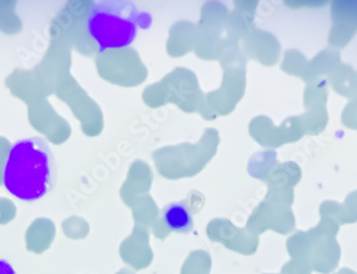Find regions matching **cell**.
Masks as SVG:
<instances>
[{"label": "cell", "mask_w": 357, "mask_h": 274, "mask_svg": "<svg viewBox=\"0 0 357 274\" xmlns=\"http://www.w3.org/2000/svg\"><path fill=\"white\" fill-rule=\"evenodd\" d=\"M55 182V159L45 139L32 136L13 144L3 172L8 192L18 200L36 202L51 192Z\"/></svg>", "instance_id": "cell-1"}, {"label": "cell", "mask_w": 357, "mask_h": 274, "mask_svg": "<svg viewBox=\"0 0 357 274\" xmlns=\"http://www.w3.org/2000/svg\"><path fill=\"white\" fill-rule=\"evenodd\" d=\"M151 24V13L122 0L92 3L86 18L88 36L100 53L130 47L139 30H149Z\"/></svg>", "instance_id": "cell-2"}, {"label": "cell", "mask_w": 357, "mask_h": 274, "mask_svg": "<svg viewBox=\"0 0 357 274\" xmlns=\"http://www.w3.org/2000/svg\"><path fill=\"white\" fill-rule=\"evenodd\" d=\"M161 218L169 231L189 234L194 227L193 213L184 202H172L165 206Z\"/></svg>", "instance_id": "cell-3"}, {"label": "cell", "mask_w": 357, "mask_h": 274, "mask_svg": "<svg viewBox=\"0 0 357 274\" xmlns=\"http://www.w3.org/2000/svg\"><path fill=\"white\" fill-rule=\"evenodd\" d=\"M0 274H18V272L7 259L0 258Z\"/></svg>", "instance_id": "cell-4"}]
</instances>
